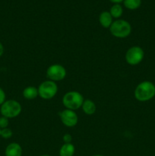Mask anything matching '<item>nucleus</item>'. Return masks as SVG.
<instances>
[{"label": "nucleus", "instance_id": "nucleus-1", "mask_svg": "<svg viewBox=\"0 0 155 156\" xmlns=\"http://www.w3.org/2000/svg\"><path fill=\"white\" fill-rule=\"evenodd\" d=\"M135 98L139 101H147L155 96V85L149 81H144L137 85Z\"/></svg>", "mask_w": 155, "mask_h": 156}, {"label": "nucleus", "instance_id": "nucleus-2", "mask_svg": "<svg viewBox=\"0 0 155 156\" xmlns=\"http://www.w3.org/2000/svg\"><path fill=\"white\" fill-rule=\"evenodd\" d=\"M109 30L115 37L126 38L132 32V26L127 21L122 19L116 20L111 24Z\"/></svg>", "mask_w": 155, "mask_h": 156}, {"label": "nucleus", "instance_id": "nucleus-3", "mask_svg": "<svg viewBox=\"0 0 155 156\" xmlns=\"http://www.w3.org/2000/svg\"><path fill=\"white\" fill-rule=\"evenodd\" d=\"M84 98L81 93L75 91L67 92L62 98V104L66 109L75 111L81 108L84 102Z\"/></svg>", "mask_w": 155, "mask_h": 156}, {"label": "nucleus", "instance_id": "nucleus-4", "mask_svg": "<svg viewBox=\"0 0 155 156\" xmlns=\"http://www.w3.org/2000/svg\"><path fill=\"white\" fill-rule=\"evenodd\" d=\"M0 112L3 117L7 118H15L21 112V105L15 100L5 101L1 105Z\"/></svg>", "mask_w": 155, "mask_h": 156}, {"label": "nucleus", "instance_id": "nucleus-5", "mask_svg": "<svg viewBox=\"0 0 155 156\" xmlns=\"http://www.w3.org/2000/svg\"><path fill=\"white\" fill-rule=\"evenodd\" d=\"M58 91V86L53 81L47 80L42 82L38 88V93L41 98L45 100L52 99Z\"/></svg>", "mask_w": 155, "mask_h": 156}, {"label": "nucleus", "instance_id": "nucleus-6", "mask_svg": "<svg viewBox=\"0 0 155 156\" xmlns=\"http://www.w3.org/2000/svg\"><path fill=\"white\" fill-rule=\"evenodd\" d=\"M144 52L142 48L138 46L130 47L126 53V60L131 66H136L143 60Z\"/></svg>", "mask_w": 155, "mask_h": 156}, {"label": "nucleus", "instance_id": "nucleus-7", "mask_svg": "<svg viewBox=\"0 0 155 156\" xmlns=\"http://www.w3.org/2000/svg\"><path fill=\"white\" fill-rule=\"evenodd\" d=\"M46 76L50 80L55 82L62 81L66 76V69L60 64H53L47 69Z\"/></svg>", "mask_w": 155, "mask_h": 156}, {"label": "nucleus", "instance_id": "nucleus-8", "mask_svg": "<svg viewBox=\"0 0 155 156\" xmlns=\"http://www.w3.org/2000/svg\"><path fill=\"white\" fill-rule=\"evenodd\" d=\"M61 121L65 126L73 127L78 123V116L74 111L69 109H65L59 114Z\"/></svg>", "mask_w": 155, "mask_h": 156}, {"label": "nucleus", "instance_id": "nucleus-9", "mask_svg": "<svg viewBox=\"0 0 155 156\" xmlns=\"http://www.w3.org/2000/svg\"><path fill=\"white\" fill-rule=\"evenodd\" d=\"M22 153V148L17 143H10L5 151V156H21Z\"/></svg>", "mask_w": 155, "mask_h": 156}, {"label": "nucleus", "instance_id": "nucleus-10", "mask_svg": "<svg viewBox=\"0 0 155 156\" xmlns=\"http://www.w3.org/2000/svg\"><path fill=\"white\" fill-rule=\"evenodd\" d=\"M112 17L109 12H103L99 16V21L101 26L105 28H109L112 24Z\"/></svg>", "mask_w": 155, "mask_h": 156}, {"label": "nucleus", "instance_id": "nucleus-11", "mask_svg": "<svg viewBox=\"0 0 155 156\" xmlns=\"http://www.w3.org/2000/svg\"><path fill=\"white\" fill-rule=\"evenodd\" d=\"M81 108L84 113L86 114L87 115H93L96 112V110H97L95 103L93 101L90 100V99H87V100L84 101Z\"/></svg>", "mask_w": 155, "mask_h": 156}, {"label": "nucleus", "instance_id": "nucleus-12", "mask_svg": "<svg viewBox=\"0 0 155 156\" xmlns=\"http://www.w3.org/2000/svg\"><path fill=\"white\" fill-rule=\"evenodd\" d=\"M75 152V148L72 143H64L59 149L60 156H73Z\"/></svg>", "mask_w": 155, "mask_h": 156}, {"label": "nucleus", "instance_id": "nucleus-13", "mask_svg": "<svg viewBox=\"0 0 155 156\" xmlns=\"http://www.w3.org/2000/svg\"><path fill=\"white\" fill-rule=\"evenodd\" d=\"M39 95L38 88L34 86H28L25 88L23 91V96L27 100H33Z\"/></svg>", "mask_w": 155, "mask_h": 156}, {"label": "nucleus", "instance_id": "nucleus-14", "mask_svg": "<svg viewBox=\"0 0 155 156\" xmlns=\"http://www.w3.org/2000/svg\"><path fill=\"white\" fill-rule=\"evenodd\" d=\"M109 13L112 15V18H119L122 16L123 13L122 7L119 4H114L111 7Z\"/></svg>", "mask_w": 155, "mask_h": 156}, {"label": "nucleus", "instance_id": "nucleus-15", "mask_svg": "<svg viewBox=\"0 0 155 156\" xmlns=\"http://www.w3.org/2000/svg\"><path fill=\"white\" fill-rule=\"evenodd\" d=\"M123 3L129 10H135L141 6V0H124Z\"/></svg>", "mask_w": 155, "mask_h": 156}, {"label": "nucleus", "instance_id": "nucleus-16", "mask_svg": "<svg viewBox=\"0 0 155 156\" xmlns=\"http://www.w3.org/2000/svg\"><path fill=\"white\" fill-rule=\"evenodd\" d=\"M12 129H9V128H5V129H1V134H0V136L2 137L3 139H7L11 138L12 136Z\"/></svg>", "mask_w": 155, "mask_h": 156}, {"label": "nucleus", "instance_id": "nucleus-17", "mask_svg": "<svg viewBox=\"0 0 155 156\" xmlns=\"http://www.w3.org/2000/svg\"><path fill=\"white\" fill-rule=\"evenodd\" d=\"M9 124V118L5 117H0V129H5V128H7Z\"/></svg>", "mask_w": 155, "mask_h": 156}, {"label": "nucleus", "instance_id": "nucleus-18", "mask_svg": "<svg viewBox=\"0 0 155 156\" xmlns=\"http://www.w3.org/2000/svg\"><path fill=\"white\" fill-rule=\"evenodd\" d=\"M5 101V93L4 90L0 88V106Z\"/></svg>", "mask_w": 155, "mask_h": 156}, {"label": "nucleus", "instance_id": "nucleus-19", "mask_svg": "<svg viewBox=\"0 0 155 156\" xmlns=\"http://www.w3.org/2000/svg\"><path fill=\"white\" fill-rule=\"evenodd\" d=\"M64 143H71V140H72V136L70 134H65L62 137Z\"/></svg>", "mask_w": 155, "mask_h": 156}, {"label": "nucleus", "instance_id": "nucleus-20", "mask_svg": "<svg viewBox=\"0 0 155 156\" xmlns=\"http://www.w3.org/2000/svg\"><path fill=\"white\" fill-rule=\"evenodd\" d=\"M3 53H4V47H3L2 44L0 42V57L2 56Z\"/></svg>", "mask_w": 155, "mask_h": 156}, {"label": "nucleus", "instance_id": "nucleus-21", "mask_svg": "<svg viewBox=\"0 0 155 156\" xmlns=\"http://www.w3.org/2000/svg\"><path fill=\"white\" fill-rule=\"evenodd\" d=\"M110 2H112L115 3V4H119L120 2H123L124 0H109Z\"/></svg>", "mask_w": 155, "mask_h": 156}, {"label": "nucleus", "instance_id": "nucleus-22", "mask_svg": "<svg viewBox=\"0 0 155 156\" xmlns=\"http://www.w3.org/2000/svg\"><path fill=\"white\" fill-rule=\"evenodd\" d=\"M93 156H104V155H94Z\"/></svg>", "mask_w": 155, "mask_h": 156}, {"label": "nucleus", "instance_id": "nucleus-23", "mask_svg": "<svg viewBox=\"0 0 155 156\" xmlns=\"http://www.w3.org/2000/svg\"><path fill=\"white\" fill-rule=\"evenodd\" d=\"M40 156H50V155H40Z\"/></svg>", "mask_w": 155, "mask_h": 156}, {"label": "nucleus", "instance_id": "nucleus-24", "mask_svg": "<svg viewBox=\"0 0 155 156\" xmlns=\"http://www.w3.org/2000/svg\"><path fill=\"white\" fill-rule=\"evenodd\" d=\"M0 134H1V129H0Z\"/></svg>", "mask_w": 155, "mask_h": 156}]
</instances>
